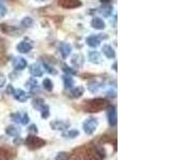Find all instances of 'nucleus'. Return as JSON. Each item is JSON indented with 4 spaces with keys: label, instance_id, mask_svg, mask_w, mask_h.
Listing matches in <instances>:
<instances>
[{
    "label": "nucleus",
    "instance_id": "f257e3e1",
    "mask_svg": "<svg viewBox=\"0 0 171 160\" xmlns=\"http://www.w3.org/2000/svg\"><path fill=\"white\" fill-rule=\"evenodd\" d=\"M59 4L63 8H76L80 6V2L78 0H59Z\"/></svg>",
    "mask_w": 171,
    "mask_h": 160
}]
</instances>
